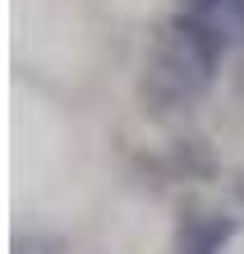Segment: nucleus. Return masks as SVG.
I'll list each match as a JSON object with an SVG mask.
<instances>
[{"label":"nucleus","instance_id":"2","mask_svg":"<svg viewBox=\"0 0 244 254\" xmlns=\"http://www.w3.org/2000/svg\"><path fill=\"white\" fill-rule=\"evenodd\" d=\"M175 162H180L185 171H212V157H207V148L198 143V139L180 143V148H175Z\"/></svg>","mask_w":244,"mask_h":254},{"label":"nucleus","instance_id":"1","mask_svg":"<svg viewBox=\"0 0 244 254\" xmlns=\"http://www.w3.org/2000/svg\"><path fill=\"white\" fill-rule=\"evenodd\" d=\"M235 236V217H185L180 222V254H217Z\"/></svg>","mask_w":244,"mask_h":254}]
</instances>
